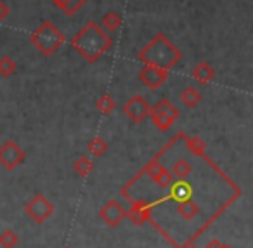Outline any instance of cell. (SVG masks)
<instances>
[{
	"mask_svg": "<svg viewBox=\"0 0 253 248\" xmlns=\"http://www.w3.org/2000/svg\"><path fill=\"white\" fill-rule=\"evenodd\" d=\"M191 170H193V167H191L189 161L184 160V158H179V160L172 165V175L177 179H186L187 175L191 174Z\"/></svg>",
	"mask_w": 253,
	"mask_h": 248,
	"instance_id": "44dd1931",
	"label": "cell"
},
{
	"mask_svg": "<svg viewBox=\"0 0 253 248\" xmlns=\"http://www.w3.org/2000/svg\"><path fill=\"white\" fill-rule=\"evenodd\" d=\"M180 111L172 101L169 99H160L155 106H151V111H149V118H151L153 125L160 130V132H167L170 127L175 123V120L179 118Z\"/></svg>",
	"mask_w": 253,
	"mask_h": 248,
	"instance_id": "277c9868",
	"label": "cell"
},
{
	"mask_svg": "<svg viewBox=\"0 0 253 248\" xmlns=\"http://www.w3.org/2000/svg\"><path fill=\"white\" fill-rule=\"evenodd\" d=\"M108 143H106V139H102V137H92L90 141H88L87 144V151L92 154V156H104L106 153H108Z\"/></svg>",
	"mask_w": 253,
	"mask_h": 248,
	"instance_id": "d6986e66",
	"label": "cell"
},
{
	"mask_svg": "<svg viewBox=\"0 0 253 248\" xmlns=\"http://www.w3.org/2000/svg\"><path fill=\"white\" fill-rule=\"evenodd\" d=\"M139 61L149 66H158L170 71L175 64L180 63L182 52L180 49L165 35V33H156L137 54Z\"/></svg>",
	"mask_w": 253,
	"mask_h": 248,
	"instance_id": "7a4b0ae2",
	"label": "cell"
},
{
	"mask_svg": "<svg viewBox=\"0 0 253 248\" xmlns=\"http://www.w3.org/2000/svg\"><path fill=\"white\" fill-rule=\"evenodd\" d=\"M191 77H193V80L198 82V84L208 85L210 82L215 80L217 71H215V68L211 66L208 61H201V63H198L196 66L191 70Z\"/></svg>",
	"mask_w": 253,
	"mask_h": 248,
	"instance_id": "8fae6325",
	"label": "cell"
},
{
	"mask_svg": "<svg viewBox=\"0 0 253 248\" xmlns=\"http://www.w3.org/2000/svg\"><path fill=\"white\" fill-rule=\"evenodd\" d=\"M99 217L102 222H106L109 227H116L126 217V210L122 206V203L116 199H109L99 210Z\"/></svg>",
	"mask_w": 253,
	"mask_h": 248,
	"instance_id": "9c48e42d",
	"label": "cell"
},
{
	"mask_svg": "<svg viewBox=\"0 0 253 248\" xmlns=\"http://www.w3.org/2000/svg\"><path fill=\"white\" fill-rule=\"evenodd\" d=\"M25 212L35 224H43L54 213V205L43 195H35L26 203Z\"/></svg>",
	"mask_w": 253,
	"mask_h": 248,
	"instance_id": "8992f818",
	"label": "cell"
},
{
	"mask_svg": "<svg viewBox=\"0 0 253 248\" xmlns=\"http://www.w3.org/2000/svg\"><path fill=\"white\" fill-rule=\"evenodd\" d=\"M146 174H148L149 177H151V181L155 182L156 186H160L162 189L170 188V186L175 182V177L172 175V172H170L169 168L158 165V163L148 165V167H146Z\"/></svg>",
	"mask_w": 253,
	"mask_h": 248,
	"instance_id": "30bf717a",
	"label": "cell"
},
{
	"mask_svg": "<svg viewBox=\"0 0 253 248\" xmlns=\"http://www.w3.org/2000/svg\"><path fill=\"white\" fill-rule=\"evenodd\" d=\"M18 71V63L12 59L11 56H2L0 57V77L9 78Z\"/></svg>",
	"mask_w": 253,
	"mask_h": 248,
	"instance_id": "ffe728a7",
	"label": "cell"
},
{
	"mask_svg": "<svg viewBox=\"0 0 253 248\" xmlns=\"http://www.w3.org/2000/svg\"><path fill=\"white\" fill-rule=\"evenodd\" d=\"M102 28H106L108 32H118L120 28H122V23H123V19H122V16L118 14V12H115V11H109V12H106L104 14V18H102Z\"/></svg>",
	"mask_w": 253,
	"mask_h": 248,
	"instance_id": "ac0fdd59",
	"label": "cell"
},
{
	"mask_svg": "<svg viewBox=\"0 0 253 248\" xmlns=\"http://www.w3.org/2000/svg\"><path fill=\"white\" fill-rule=\"evenodd\" d=\"M177 212H179V215L182 217L184 220H193L194 217L200 213V206H198V203L194 201L193 198H187V199H184V201H179Z\"/></svg>",
	"mask_w": 253,
	"mask_h": 248,
	"instance_id": "5bb4252c",
	"label": "cell"
},
{
	"mask_svg": "<svg viewBox=\"0 0 253 248\" xmlns=\"http://www.w3.org/2000/svg\"><path fill=\"white\" fill-rule=\"evenodd\" d=\"M139 80H141L149 91H158V89L163 87V84L169 80V71L158 66L142 64V70L139 71Z\"/></svg>",
	"mask_w": 253,
	"mask_h": 248,
	"instance_id": "ba28073f",
	"label": "cell"
},
{
	"mask_svg": "<svg viewBox=\"0 0 253 248\" xmlns=\"http://www.w3.org/2000/svg\"><path fill=\"white\" fill-rule=\"evenodd\" d=\"M30 42L32 46L39 50L42 56L50 57L59 50V47L66 42L64 33L54 25L52 21H42L40 26L30 35Z\"/></svg>",
	"mask_w": 253,
	"mask_h": 248,
	"instance_id": "3957f363",
	"label": "cell"
},
{
	"mask_svg": "<svg viewBox=\"0 0 253 248\" xmlns=\"http://www.w3.org/2000/svg\"><path fill=\"white\" fill-rule=\"evenodd\" d=\"M201 99H203L201 92L196 87H193V85H189V87H186L180 92V102L184 106H187V108H196L201 102Z\"/></svg>",
	"mask_w": 253,
	"mask_h": 248,
	"instance_id": "9a60e30c",
	"label": "cell"
},
{
	"mask_svg": "<svg viewBox=\"0 0 253 248\" xmlns=\"http://www.w3.org/2000/svg\"><path fill=\"white\" fill-rule=\"evenodd\" d=\"M73 170L77 172V175L78 177H82V179H85L87 175H90L92 174V170H94V161L90 160L88 156H80L77 161L73 163Z\"/></svg>",
	"mask_w": 253,
	"mask_h": 248,
	"instance_id": "2e32d148",
	"label": "cell"
},
{
	"mask_svg": "<svg viewBox=\"0 0 253 248\" xmlns=\"http://www.w3.org/2000/svg\"><path fill=\"white\" fill-rule=\"evenodd\" d=\"M59 11H63L66 16H75L88 0H50Z\"/></svg>",
	"mask_w": 253,
	"mask_h": 248,
	"instance_id": "7c38bea8",
	"label": "cell"
},
{
	"mask_svg": "<svg viewBox=\"0 0 253 248\" xmlns=\"http://www.w3.org/2000/svg\"><path fill=\"white\" fill-rule=\"evenodd\" d=\"M170 193H172V198L175 199V201H184V199L191 198L193 188H191V184L187 181L179 179V181L173 182V184L170 186Z\"/></svg>",
	"mask_w": 253,
	"mask_h": 248,
	"instance_id": "4fadbf2b",
	"label": "cell"
},
{
	"mask_svg": "<svg viewBox=\"0 0 253 248\" xmlns=\"http://www.w3.org/2000/svg\"><path fill=\"white\" fill-rule=\"evenodd\" d=\"M9 14H11V9H9V5L5 4L4 0H0V23L5 21V19L9 18Z\"/></svg>",
	"mask_w": 253,
	"mask_h": 248,
	"instance_id": "603a6c76",
	"label": "cell"
},
{
	"mask_svg": "<svg viewBox=\"0 0 253 248\" xmlns=\"http://www.w3.org/2000/svg\"><path fill=\"white\" fill-rule=\"evenodd\" d=\"M95 109H97L101 115L108 116L116 109V101L109 94H102L101 98H97V101H95Z\"/></svg>",
	"mask_w": 253,
	"mask_h": 248,
	"instance_id": "e0dca14e",
	"label": "cell"
},
{
	"mask_svg": "<svg viewBox=\"0 0 253 248\" xmlns=\"http://www.w3.org/2000/svg\"><path fill=\"white\" fill-rule=\"evenodd\" d=\"M122 111L125 113V116H128L134 123H142L149 116L151 104H149L142 96L135 94V96H132L128 101H125Z\"/></svg>",
	"mask_w": 253,
	"mask_h": 248,
	"instance_id": "52a82bcc",
	"label": "cell"
},
{
	"mask_svg": "<svg viewBox=\"0 0 253 248\" xmlns=\"http://www.w3.org/2000/svg\"><path fill=\"white\" fill-rule=\"evenodd\" d=\"M71 49H75L82 56V59L88 64H94L111 49L113 39L101 28L95 21H88L80 28V32L70 40Z\"/></svg>",
	"mask_w": 253,
	"mask_h": 248,
	"instance_id": "6da1fadb",
	"label": "cell"
},
{
	"mask_svg": "<svg viewBox=\"0 0 253 248\" xmlns=\"http://www.w3.org/2000/svg\"><path fill=\"white\" fill-rule=\"evenodd\" d=\"M26 160V153L18 143L12 139H7L2 146H0V165L5 170H14L18 168L23 161Z\"/></svg>",
	"mask_w": 253,
	"mask_h": 248,
	"instance_id": "5b68a950",
	"label": "cell"
},
{
	"mask_svg": "<svg viewBox=\"0 0 253 248\" xmlns=\"http://www.w3.org/2000/svg\"><path fill=\"white\" fill-rule=\"evenodd\" d=\"M18 243H19V236L16 231L5 229L0 233V247L2 248H16Z\"/></svg>",
	"mask_w": 253,
	"mask_h": 248,
	"instance_id": "7402d4cb",
	"label": "cell"
}]
</instances>
